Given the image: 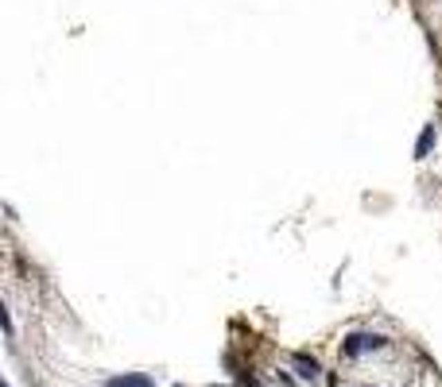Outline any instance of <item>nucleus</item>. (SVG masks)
<instances>
[{
	"instance_id": "obj_6",
	"label": "nucleus",
	"mask_w": 442,
	"mask_h": 387,
	"mask_svg": "<svg viewBox=\"0 0 442 387\" xmlns=\"http://www.w3.org/2000/svg\"><path fill=\"white\" fill-rule=\"evenodd\" d=\"M175 387H178V384H175Z\"/></svg>"
},
{
	"instance_id": "obj_3",
	"label": "nucleus",
	"mask_w": 442,
	"mask_h": 387,
	"mask_svg": "<svg viewBox=\"0 0 442 387\" xmlns=\"http://www.w3.org/2000/svg\"><path fill=\"white\" fill-rule=\"evenodd\" d=\"M105 387H151V376H113Z\"/></svg>"
},
{
	"instance_id": "obj_5",
	"label": "nucleus",
	"mask_w": 442,
	"mask_h": 387,
	"mask_svg": "<svg viewBox=\"0 0 442 387\" xmlns=\"http://www.w3.org/2000/svg\"><path fill=\"white\" fill-rule=\"evenodd\" d=\"M4 387H8V384H4Z\"/></svg>"
},
{
	"instance_id": "obj_2",
	"label": "nucleus",
	"mask_w": 442,
	"mask_h": 387,
	"mask_svg": "<svg viewBox=\"0 0 442 387\" xmlns=\"http://www.w3.org/2000/svg\"><path fill=\"white\" fill-rule=\"evenodd\" d=\"M431 147H434V124H427V128H423V135H419V144H415V159H427Z\"/></svg>"
},
{
	"instance_id": "obj_1",
	"label": "nucleus",
	"mask_w": 442,
	"mask_h": 387,
	"mask_svg": "<svg viewBox=\"0 0 442 387\" xmlns=\"http://www.w3.org/2000/svg\"><path fill=\"white\" fill-rule=\"evenodd\" d=\"M388 345V337H380V333H353V337H345V352L349 357H361V352H376V348Z\"/></svg>"
},
{
	"instance_id": "obj_4",
	"label": "nucleus",
	"mask_w": 442,
	"mask_h": 387,
	"mask_svg": "<svg viewBox=\"0 0 442 387\" xmlns=\"http://www.w3.org/2000/svg\"><path fill=\"white\" fill-rule=\"evenodd\" d=\"M295 368H299V376H303V379H315V376H318V364H315L311 357H303V352L295 357Z\"/></svg>"
}]
</instances>
